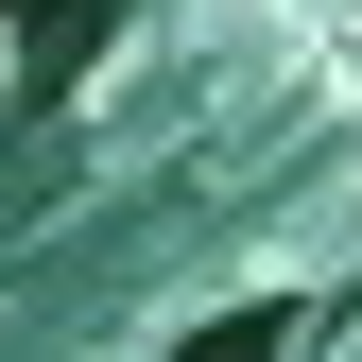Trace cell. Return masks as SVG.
<instances>
[{
  "instance_id": "cell-1",
  "label": "cell",
  "mask_w": 362,
  "mask_h": 362,
  "mask_svg": "<svg viewBox=\"0 0 362 362\" xmlns=\"http://www.w3.org/2000/svg\"><path fill=\"white\" fill-rule=\"evenodd\" d=\"M0 18H18V104H69L86 52L121 35V0H0Z\"/></svg>"
},
{
  "instance_id": "cell-2",
  "label": "cell",
  "mask_w": 362,
  "mask_h": 362,
  "mask_svg": "<svg viewBox=\"0 0 362 362\" xmlns=\"http://www.w3.org/2000/svg\"><path fill=\"white\" fill-rule=\"evenodd\" d=\"M173 362H293V310L259 293V310H224V328H190V345H173Z\"/></svg>"
}]
</instances>
